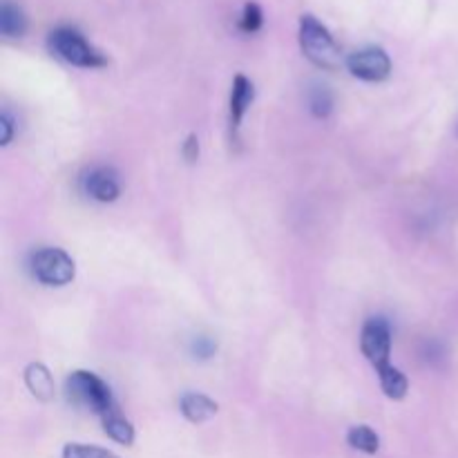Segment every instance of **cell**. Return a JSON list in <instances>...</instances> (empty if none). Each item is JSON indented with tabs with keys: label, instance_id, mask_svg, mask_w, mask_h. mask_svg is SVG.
Segmentation results:
<instances>
[{
	"label": "cell",
	"instance_id": "2",
	"mask_svg": "<svg viewBox=\"0 0 458 458\" xmlns=\"http://www.w3.org/2000/svg\"><path fill=\"white\" fill-rule=\"evenodd\" d=\"M47 47L54 56L65 61L67 65L83 67V70H98L107 65V56L98 52L76 27H56L49 31Z\"/></svg>",
	"mask_w": 458,
	"mask_h": 458
},
{
	"label": "cell",
	"instance_id": "16",
	"mask_svg": "<svg viewBox=\"0 0 458 458\" xmlns=\"http://www.w3.org/2000/svg\"><path fill=\"white\" fill-rule=\"evenodd\" d=\"M262 25H264L262 7H259L258 3H246L244 7H242L237 27H240L244 34H255V31L262 30Z\"/></svg>",
	"mask_w": 458,
	"mask_h": 458
},
{
	"label": "cell",
	"instance_id": "20",
	"mask_svg": "<svg viewBox=\"0 0 458 458\" xmlns=\"http://www.w3.org/2000/svg\"><path fill=\"white\" fill-rule=\"evenodd\" d=\"M12 116L7 114V112H4L3 116H0V125H3V130H4V134H3V146H9V143H12Z\"/></svg>",
	"mask_w": 458,
	"mask_h": 458
},
{
	"label": "cell",
	"instance_id": "4",
	"mask_svg": "<svg viewBox=\"0 0 458 458\" xmlns=\"http://www.w3.org/2000/svg\"><path fill=\"white\" fill-rule=\"evenodd\" d=\"M30 271L43 286H67L76 277V264L67 250L58 246H45L31 253Z\"/></svg>",
	"mask_w": 458,
	"mask_h": 458
},
{
	"label": "cell",
	"instance_id": "15",
	"mask_svg": "<svg viewBox=\"0 0 458 458\" xmlns=\"http://www.w3.org/2000/svg\"><path fill=\"white\" fill-rule=\"evenodd\" d=\"M309 110L316 119H329L334 112V94L329 92L327 85H313L309 92Z\"/></svg>",
	"mask_w": 458,
	"mask_h": 458
},
{
	"label": "cell",
	"instance_id": "13",
	"mask_svg": "<svg viewBox=\"0 0 458 458\" xmlns=\"http://www.w3.org/2000/svg\"><path fill=\"white\" fill-rule=\"evenodd\" d=\"M347 443L362 454H376L380 450V437L369 425H356L347 432Z\"/></svg>",
	"mask_w": 458,
	"mask_h": 458
},
{
	"label": "cell",
	"instance_id": "8",
	"mask_svg": "<svg viewBox=\"0 0 458 458\" xmlns=\"http://www.w3.org/2000/svg\"><path fill=\"white\" fill-rule=\"evenodd\" d=\"M255 101V85L253 81L246 79L244 74H237L233 79L231 98H228V121H231V132H240L242 123H244L246 114H249L250 106Z\"/></svg>",
	"mask_w": 458,
	"mask_h": 458
},
{
	"label": "cell",
	"instance_id": "7",
	"mask_svg": "<svg viewBox=\"0 0 458 458\" xmlns=\"http://www.w3.org/2000/svg\"><path fill=\"white\" fill-rule=\"evenodd\" d=\"M83 191L94 201L110 204V201H116L121 197V183L114 170L106 168V165H98V168H92L89 173H85Z\"/></svg>",
	"mask_w": 458,
	"mask_h": 458
},
{
	"label": "cell",
	"instance_id": "1",
	"mask_svg": "<svg viewBox=\"0 0 458 458\" xmlns=\"http://www.w3.org/2000/svg\"><path fill=\"white\" fill-rule=\"evenodd\" d=\"M65 394L67 401L76 407L89 410L94 416L101 420L110 419V416L119 414V405H116L112 389L103 378H98L94 371L76 369L67 376L65 380Z\"/></svg>",
	"mask_w": 458,
	"mask_h": 458
},
{
	"label": "cell",
	"instance_id": "19",
	"mask_svg": "<svg viewBox=\"0 0 458 458\" xmlns=\"http://www.w3.org/2000/svg\"><path fill=\"white\" fill-rule=\"evenodd\" d=\"M182 155L183 159L191 161V164L199 159V139H197V134H188V139L182 146Z\"/></svg>",
	"mask_w": 458,
	"mask_h": 458
},
{
	"label": "cell",
	"instance_id": "11",
	"mask_svg": "<svg viewBox=\"0 0 458 458\" xmlns=\"http://www.w3.org/2000/svg\"><path fill=\"white\" fill-rule=\"evenodd\" d=\"M376 374H378L380 389L385 392V396L392 398V401H403L407 396V392H410V380H407V376L398 367H394L389 362V365L376 369Z\"/></svg>",
	"mask_w": 458,
	"mask_h": 458
},
{
	"label": "cell",
	"instance_id": "6",
	"mask_svg": "<svg viewBox=\"0 0 458 458\" xmlns=\"http://www.w3.org/2000/svg\"><path fill=\"white\" fill-rule=\"evenodd\" d=\"M360 352L374 369L389 365L392 356V327L385 318H369L360 331Z\"/></svg>",
	"mask_w": 458,
	"mask_h": 458
},
{
	"label": "cell",
	"instance_id": "17",
	"mask_svg": "<svg viewBox=\"0 0 458 458\" xmlns=\"http://www.w3.org/2000/svg\"><path fill=\"white\" fill-rule=\"evenodd\" d=\"M63 458H119L112 452L98 445H85V443H67L63 447Z\"/></svg>",
	"mask_w": 458,
	"mask_h": 458
},
{
	"label": "cell",
	"instance_id": "10",
	"mask_svg": "<svg viewBox=\"0 0 458 458\" xmlns=\"http://www.w3.org/2000/svg\"><path fill=\"white\" fill-rule=\"evenodd\" d=\"M25 385L31 392V396L40 403H49L54 398V392H56L52 374H49V369L43 362H30L25 367Z\"/></svg>",
	"mask_w": 458,
	"mask_h": 458
},
{
	"label": "cell",
	"instance_id": "12",
	"mask_svg": "<svg viewBox=\"0 0 458 458\" xmlns=\"http://www.w3.org/2000/svg\"><path fill=\"white\" fill-rule=\"evenodd\" d=\"M0 31L4 38H21L27 31L25 12L12 0H3L0 4Z\"/></svg>",
	"mask_w": 458,
	"mask_h": 458
},
{
	"label": "cell",
	"instance_id": "9",
	"mask_svg": "<svg viewBox=\"0 0 458 458\" xmlns=\"http://www.w3.org/2000/svg\"><path fill=\"white\" fill-rule=\"evenodd\" d=\"M179 411L183 414V419L192 425H201L206 420H210L213 416H217L219 405L210 396L201 392H186L179 398Z\"/></svg>",
	"mask_w": 458,
	"mask_h": 458
},
{
	"label": "cell",
	"instance_id": "18",
	"mask_svg": "<svg viewBox=\"0 0 458 458\" xmlns=\"http://www.w3.org/2000/svg\"><path fill=\"white\" fill-rule=\"evenodd\" d=\"M191 352L192 356L199 358V360H208V358H213L215 352H217V343H215L213 338H208V335H199V338L192 340Z\"/></svg>",
	"mask_w": 458,
	"mask_h": 458
},
{
	"label": "cell",
	"instance_id": "3",
	"mask_svg": "<svg viewBox=\"0 0 458 458\" xmlns=\"http://www.w3.org/2000/svg\"><path fill=\"white\" fill-rule=\"evenodd\" d=\"M298 38L300 49L313 65L322 67V70H338L343 56H340L338 43L331 36V31L327 30L325 22H320L311 13H304L300 18Z\"/></svg>",
	"mask_w": 458,
	"mask_h": 458
},
{
	"label": "cell",
	"instance_id": "14",
	"mask_svg": "<svg viewBox=\"0 0 458 458\" xmlns=\"http://www.w3.org/2000/svg\"><path fill=\"white\" fill-rule=\"evenodd\" d=\"M101 425H103V432H106L112 441L119 443V445H132L134 443V425L125 419L123 411L101 420Z\"/></svg>",
	"mask_w": 458,
	"mask_h": 458
},
{
	"label": "cell",
	"instance_id": "5",
	"mask_svg": "<svg viewBox=\"0 0 458 458\" xmlns=\"http://www.w3.org/2000/svg\"><path fill=\"white\" fill-rule=\"evenodd\" d=\"M349 74L356 79L365 81V83H383L392 74V58L378 45H369V47L356 49L344 58Z\"/></svg>",
	"mask_w": 458,
	"mask_h": 458
}]
</instances>
